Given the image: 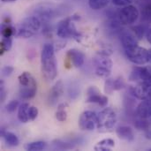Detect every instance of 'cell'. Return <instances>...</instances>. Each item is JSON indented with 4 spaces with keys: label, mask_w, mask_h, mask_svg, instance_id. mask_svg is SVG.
<instances>
[{
    "label": "cell",
    "mask_w": 151,
    "mask_h": 151,
    "mask_svg": "<svg viewBox=\"0 0 151 151\" xmlns=\"http://www.w3.org/2000/svg\"><path fill=\"white\" fill-rule=\"evenodd\" d=\"M46 147H47L46 142H42V141H38V142L27 143L25 146V149H26V150L28 151H40L45 150Z\"/></svg>",
    "instance_id": "484cf974"
},
{
    "label": "cell",
    "mask_w": 151,
    "mask_h": 151,
    "mask_svg": "<svg viewBox=\"0 0 151 151\" xmlns=\"http://www.w3.org/2000/svg\"><path fill=\"white\" fill-rule=\"evenodd\" d=\"M67 108L68 104L63 103L58 106V110L56 111V119L60 122H65L67 119Z\"/></svg>",
    "instance_id": "cb8c5ba5"
},
{
    "label": "cell",
    "mask_w": 151,
    "mask_h": 151,
    "mask_svg": "<svg viewBox=\"0 0 151 151\" xmlns=\"http://www.w3.org/2000/svg\"><path fill=\"white\" fill-rule=\"evenodd\" d=\"M149 54H150V60L151 61V49L149 50Z\"/></svg>",
    "instance_id": "f35d334b"
},
{
    "label": "cell",
    "mask_w": 151,
    "mask_h": 151,
    "mask_svg": "<svg viewBox=\"0 0 151 151\" xmlns=\"http://www.w3.org/2000/svg\"><path fill=\"white\" fill-rule=\"evenodd\" d=\"M125 54L127 58H128L129 61L135 65H145L150 61V54H149V50L141 47L139 45L130 49V50H126Z\"/></svg>",
    "instance_id": "52a82bcc"
},
{
    "label": "cell",
    "mask_w": 151,
    "mask_h": 151,
    "mask_svg": "<svg viewBox=\"0 0 151 151\" xmlns=\"http://www.w3.org/2000/svg\"><path fill=\"white\" fill-rule=\"evenodd\" d=\"M129 80L132 81L151 83V66H146V67L135 66L131 72Z\"/></svg>",
    "instance_id": "30bf717a"
},
{
    "label": "cell",
    "mask_w": 151,
    "mask_h": 151,
    "mask_svg": "<svg viewBox=\"0 0 151 151\" xmlns=\"http://www.w3.org/2000/svg\"><path fill=\"white\" fill-rule=\"evenodd\" d=\"M13 71H14V68L12 66H11V65H5L2 69V74L4 76H5V77H8V76H10L13 73Z\"/></svg>",
    "instance_id": "e575fe53"
},
{
    "label": "cell",
    "mask_w": 151,
    "mask_h": 151,
    "mask_svg": "<svg viewBox=\"0 0 151 151\" xmlns=\"http://www.w3.org/2000/svg\"><path fill=\"white\" fill-rule=\"evenodd\" d=\"M104 91H105L106 94H111L114 91L113 79L107 78V80L105 81V83H104Z\"/></svg>",
    "instance_id": "1f68e13d"
},
{
    "label": "cell",
    "mask_w": 151,
    "mask_h": 151,
    "mask_svg": "<svg viewBox=\"0 0 151 151\" xmlns=\"http://www.w3.org/2000/svg\"><path fill=\"white\" fill-rule=\"evenodd\" d=\"M147 30H148V28H146V27L144 25H136L132 27V31L134 32L135 36L138 38V40H141L143 38L144 35H146Z\"/></svg>",
    "instance_id": "83f0119b"
},
{
    "label": "cell",
    "mask_w": 151,
    "mask_h": 151,
    "mask_svg": "<svg viewBox=\"0 0 151 151\" xmlns=\"http://www.w3.org/2000/svg\"><path fill=\"white\" fill-rule=\"evenodd\" d=\"M111 2L117 6H127L134 2V0H111Z\"/></svg>",
    "instance_id": "836d02e7"
},
{
    "label": "cell",
    "mask_w": 151,
    "mask_h": 151,
    "mask_svg": "<svg viewBox=\"0 0 151 151\" xmlns=\"http://www.w3.org/2000/svg\"><path fill=\"white\" fill-rule=\"evenodd\" d=\"M63 94H64V84L62 81H58L54 84V86L50 90L49 96H48L49 104L51 106L55 105L58 103V101L60 99V97L63 96Z\"/></svg>",
    "instance_id": "4fadbf2b"
},
{
    "label": "cell",
    "mask_w": 151,
    "mask_h": 151,
    "mask_svg": "<svg viewBox=\"0 0 151 151\" xmlns=\"http://www.w3.org/2000/svg\"><path fill=\"white\" fill-rule=\"evenodd\" d=\"M132 95L142 101L151 99V83L139 82L136 87L132 88Z\"/></svg>",
    "instance_id": "7c38bea8"
},
{
    "label": "cell",
    "mask_w": 151,
    "mask_h": 151,
    "mask_svg": "<svg viewBox=\"0 0 151 151\" xmlns=\"http://www.w3.org/2000/svg\"><path fill=\"white\" fill-rule=\"evenodd\" d=\"M2 137H3L4 141L5 142V143L11 147H17L19 143V138L17 137V135L12 132L3 131Z\"/></svg>",
    "instance_id": "7402d4cb"
},
{
    "label": "cell",
    "mask_w": 151,
    "mask_h": 151,
    "mask_svg": "<svg viewBox=\"0 0 151 151\" xmlns=\"http://www.w3.org/2000/svg\"><path fill=\"white\" fill-rule=\"evenodd\" d=\"M79 127L83 131H93L97 127V114L92 111L82 112L79 119Z\"/></svg>",
    "instance_id": "9c48e42d"
},
{
    "label": "cell",
    "mask_w": 151,
    "mask_h": 151,
    "mask_svg": "<svg viewBox=\"0 0 151 151\" xmlns=\"http://www.w3.org/2000/svg\"><path fill=\"white\" fill-rule=\"evenodd\" d=\"M19 101L17 100H12L11 102H9L6 105V111L9 112V113H12L14 112L18 108H19Z\"/></svg>",
    "instance_id": "4dcf8cb0"
},
{
    "label": "cell",
    "mask_w": 151,
    "mask_h": 151,
    "mask_svg": "<svg viewBox=\"0 0 151 151\" xmlns=\"http://www.w3.org/2000/svg\"><path fill=\"white\" fill-rule=\"evenodd\" d=\"M94 65H95V73L99 78L107 79L110 77L112 69V60L109 58V56L98 54L94 58Z\"/></svg>",
    "instance_id": "8992f818"
},
{
    "label": "cell",
    "mask_w": 151,
    "mask_h": 151,
    "mask_svg": "<svg viewBox=\"0 0 151 151\" xmlns=\"http://www.w3.org/2000/svg\"><path fill=\"white\" fill-rule=\"evenodd\" d=\"M146 38H147V41L151 44V27L148 28L146 32Z\"/></svg>",
    "instance_id": "8d00e7d4"
},
{
    "label": "cell",
    "mask_w": 151,
    "mask_h": 151,
    "mask_svg": "<svg viewBox=\"0 0 151 151\" xmlns=\"http://www.w3.org/2000/svg\"><path fill=\"white\" fill-rule=\"evenodd\" d=\"M41 69L44 79L52 81L58 75V64L55 57V48L50 43H45L41 52Z\"/></svg>",
    "instance_id": "6da1fadb"
},
{
    "label": "cell",
    "mask_w": 151,
    "mask_h": 151,
    "mask_svg": "<svg viewBox=\"0 0 151 151\" xmlns=\"http://www.w3.org/2000/svg\"><path fill=\"white\" fill-rule=\"evenodd\" d=\"M3 2H4V3H12V2H15V1H17V0H2Z\"/></svg>",
    "instance_id": "74e56055"
},
{
    "label": "cell",
    "mask_w": 151,
    "mask_h": 151,
    "mask_svg": "<svg viewBox=\"0 0 151 151\" xmlns=\"http://www.w3.org/2000/svg\"><path fill=\"white\" fill-rule=\"evenodd\" d=\"M126 83L125 81L123 79V77H118L116 79H113V88H114V91H119L125 88Z\"/></svg>",
    "instance_id": "f546056e"
},
{
    "label": "cell",
    "mask_w": 151,
    "mask_h": 151,
    "mask_svg": "<svg viewBox=\"0 0 151 151\" xmlns=\"http://www.w3.org/2000/svg\"><path fill=\"white\" fill-rule=\"evenodd\" d=\"M134 127L138 130H142L146 132L150 129V122L147 120V119H142L139 117V119L134 121Z\"/></svg>",
    "instance_id": "4316f807"
},
{
    "label": "cell",
    "mask_w": 151,
    "mask_h": 151,
    "mask_svg": "<svg viewBox=\"0 0 151 151\" xmlns=\"http://www.w3.org/2000/svg\"><path fill=\"white\" fill-rule=\"evenodd\" d=\"M5 97H6V91L4 89V81H1L0 82V99H1V102H4Z\"/></svg>",
    "instance_id": "d590c367"
},
{
    "label": "cell",
    "mask_w": 151,
    "mask_h": 151,
    "mask_svg": "<svg viewBox=\"0 0 151 151\" xmlns=\"http://www.w3.org/2000/svg\"><path fill=\"white\" fill-rule=\"evenodd\" d=\"M117 122L116 112L111 108H104L102 111L97 114V127L96 128L102 132L105 133L111 130Z\"/></svg>",
    "instance_id": "5b68a950"
},
{
    "label": "cell",
    "mask_w": 151,
    "mask_h": 151,
    "mask_svg": "<svg viewBox=\"0 0 151 151\" xmlns=\"http://www.w3.org/2000/svg\"><path fill=\"white\" fill-rule=\"evenodd\" d=\"M19 83V96L22 99H31L35 97L37 91V83L32 74L28 72H23L18 77Z\"/></svg>",
    "instance_id": "3957f363"
},
{
    "label": "cell",
    "mask_w": 151,
    "mask_h": 151,
    "mask_svg": "<svg viewBox=\"0 0 151 151\" xmlns=\"http://www.w3.org/2000/svg\"><path fill=\"white\" fill-rule=\"evenodd\" d=\"M116 133L119 138H120L121 140L127 141L128 142H132L134 141V133L130 127L127 126L119 127L116 130Z\"/></svg>",
    "instance_id": "d6986e66"
},
{
    "label": "cell",
    "mask_w": 151,
    "mask_h": 151,
    "mask_svg": "<svg viewBox=\"0 0 151 151\" xmlns=\"http://www.w3.org/2000/svg\"><path fill=\"white\" fill-rule=\"evenodd\" d=\"M150 122H151V117H150Z\"/></svg>",
    "instance_id": "60d3db41"
},
{
    "label": "cell",
    "mask_w": 151,
    "mask_h": 151,
    "mask_svg": "<svg viewBox=\"0 0 151 151\" xmlns=\"http://www.w3.org/2000/svg\"><path fill=\"white\" fill-rule=\"evenodd\" d=\"M136 114L142 119H150L151 117V99L142 100L136 108Z\"/></svg>",
    "instance_id": "ac0fdd59"
},
{
    "label": "cell",
    "mask_w": 151,
    "mask_h": 151,
    "mask_svg": "<svg viewBox=\"0 0 151 151\" xmlns=\"http://www.w3.org/2000/svg\"><path fill=\"white\" fill-rule=\"evenodd\" d=\"M38 113H39V111L36 107L35 106H30L29 107V111H28V115H29V119L30 121H34L37 116H38Z\"/></svg>",
    "instance_id": "d6a6232c"
},
{
    "label": "cell",
    "mask_w": 151,
    "mask_h": 151,
    "mask_svg": "<svg viewBox=\"0 0 151 151\" xmlns=\"http://www.w3.org/2000/svg\"><path fill=\"white\" fill-rule=\"evenodd\" d=\"M110 3V0H88V5L92 10L99 11L106 8Z\"/></svg>",
    "instance_id": "d4e9b609"
},
{
    "label": "cell",
    "mask_w": 151,
    "mask_h": 151,
    "mask_svg": "<svg viewBox=\"0 0 151 151\" xmlns=\"http://www.w3.org/2000/svg\"><path fill=\"white\" fill-rule=\"evenodd\" d=\"M86 102L89 104H97L101 107H105L108 104V98L107 96L102 95L96 87L91 86L87 91Z\"/></svg>",
    "instance_id": "8fae6325"
},
{
    "label": "cell",
    "mask_w": 151,
    "mask_h": 151,
    "mask_svg": "<svg viewBox=\"0 0 151 151\" xmlns=\"http://www.w3.org/2000/svg\"><path fill=\"white\" fill-rule=\"evenodd\" d=\"M73 17H69L62 19L58 22L57 26V35L58 37L63 39L73 38L79 41L81 37V34L77 31L74 23L73 22Z\"/></svg>",
    "instance_id": "277c9868"
},
{
    "label": "cell",
    "mask_w": 151,
    "mask_h": 151,
    "mask_svg": "<svg viewBox=\"0 0 151 151\" xmlns=\"http://www.w3.org/2000/svg\"><path fill=\"white\" fill-rule=\"evenodd\" d=\"M137 4L141 9L142 20L151 22V0H137Z\"/></svg>",
    "instance_id": "e0dca14e"
},
{
    "label": "cell",
    "mask_w": 151,
    "mask_h": 151,
    "mask_svg": "<svg viewBox=\"0 0 151 151\" xmlns=\"http://www.w3.org/2000/svg\"><path fill=\"white\" fill-rule=\"evenodd\" d=\"M54 9L46 4L38 6L35 11V15L41 19L42 24L49 23L51 18L54 17Z\"/></svg>",
    "instance_id": "2e32d148"
},
{
    "label": "cell",
    "mask_w": 151,
    "mask_h": 151,
    "mask_svg": "<svg viewBox=\"0 0 151 151\" xmlns=\"http://www.w3.org/2000/svg\"><path fill=\"white\" fill-rule=\"evenodd\" d=\"M66 58L74 67H81L85 62V54L79 50L72 49L66 52Z\"/></svg>",
    "instance_id": "5bb4252c"
},
{
    "label": "cell",
    "mask_w": 151,
    "mask_h": 151,
    "mask_svg": "<svg viewBox=\"0 0 151 151\" xmlns=\"http://www.w3.org/2000/svg\"><path fill=\"white\" fill-rule=\"evenodd\" d=\"M12 38H4V37H3V39L1 41V43H0V54L3 55L4 52L10 50L11 48H12Z\"/></svg>",
    "instance_id": "f1b7e54d"
},
{
    "label": "cell",
    "mask_w": 151,
    "mask_h": 151,
    "mask_svg": "<svg viewBox=\"0 0 151 151\" xmlns=\"http://www.w3.org/2000/svg\"><path fill=\"white\" fill-rule=\"evenodd\" d=\"M29 104L27 103H23L21 104L19 108H18V119L21 123H27L30 121L29 119V115H28V111H29Z\"/></svg>",
    "instance_id": "ffe728a7"
},
{
    "label": "cell",
    "mask_w": 151,
    "mask_h": 151,
    "mask_svg": "<svg viewBox=\"0 0 151 151\" xmlns=\"http://www.w3.org/2000/svg\"><path fill=\"white\" fill-rule=\"evenodd\" d=\"M120 42L125 50L138 45V38L133 31H123L120 35Z\"/></svg>",
    "instance_id": "9a60e30c"
},
{
    "label": "cell",
    "mask_w": 151,
    "mask_h": 151,
    "mask_svg": "<svg viewBox=\"0 0 151 151\" xmlns=\"http://www.w3.org/2000/svg\"><path fill=\"white\" fill-rule=\"evenodd\" d=\"M118 17L120 23L124 26H129L134 24L140 17V12L136 6L129 4L123 6L118 12Z\"/></svg>",
    "instance_id": "ba28073f"
},
{
    "label": "cell",
    "mask_w": 151,
    "mask_h": 151,
    "mask_svg": "<svg viewBox=\"0 0 151 151\" xmlns=\"http://www.w3.org/2000/svg\"><path fill=\"white\" fill-rule=\"evenodd\" d=\"M1 34L4 38H11L14 34H16L15 28L12 26L10 21H7V19H5L1 25Z\"/></svg>",
    "instance_id": "44dd1931"
},
{
    "label": "cell",
    "mask_w": 151,
    "mask_h": 151,
    "mask_svg": "<svg viewBox=\"0 0 151 151\" xmlns=\"http://www.w3.org/2000/svg\"><path fill=\"white\" fill-rule=\"evenodd\" d=\"M42 25L41 19L35 14L28 16L19 24L16 35L21 38H30L40 30Z\"/></svg>",
    "instance_id": "7a4b0ae2"
},
{
    "label": "cell",
    "mask_w": 151,
    "mask_h": 151,
    "mask_svg": "<svg viewBox=\"0 0 151 151\" xmlns=\"http://www.w3.org/2000/svg\"><path fill=\"white\" fill-rule=\"evenodd\" d=\"M115 146V142L112 139L107 138L100 141L94 148L95 150H101V151H110L112 148Z\"/></svg>",
    "instance_id": "603a6c76"
},
{
    "label": "cell",
    "mask_w": 151,
    "mask_h": 151,
    "mask_svg": "<svg viewBox=\"0 0 151 151\" xmlns=\"http://www.w3.org/2000/svg\"><path fill=\"white\" fill-rule=\"evenodd\" d=\"M148 150L151 151V147H150V148H149V149H148Z\"/></svg>",
    "instance_id": "ab89813d"
}]
</instances>
